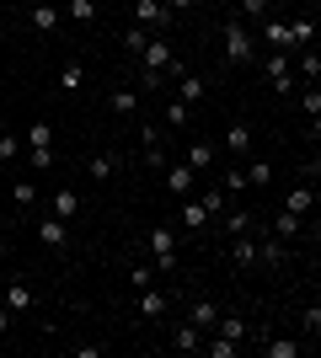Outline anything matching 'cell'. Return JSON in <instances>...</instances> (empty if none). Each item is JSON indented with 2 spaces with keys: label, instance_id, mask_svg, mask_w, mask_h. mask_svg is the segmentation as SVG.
I'll return each mask as SVG.
<instances>
[{
  "label": "cell",
  "instance_id": "cell-13",
  "mask_svg": "<svg viewBox=\"0 0 321 358\" xmlns=\"http://www.w3.org/2000/svg\"><path fill=\"white\" fill-rule=\"evenodd\" d=\"M38 241H43V246H54V252H64V246H70L64 220H43V224H38Z\"/></svg>",
  "mask_w": 321,
  "mask_h": 358
},
{
  "label": "cell",
  "instance_id": "cell-37",
  "mask_svg": "<svg viewBox=\"0 0 321 358\" xmlns=\"http://www.w3.org/2000/svg\"><path fill=\"white\" fill-rule=\"evenodd\" d=\"M27 145L38 150V145H54V129L48 123H27Z\"/></svg>",
  "mask_w": 321,
  "mask_h": 358
},
{
  "label": "cell",
  "instance_id": "cell-16",
  "mask_svg": "<svg viewBox=\"0 0 321 358\" xmlns=\"http://www.w3.org/2000/svg\"><path fill=\"white\" fill-rule=\"evenodd\" d=\"M80 214V193L76 187H59V193H54V220H76Z\"/></svg>",
  "mask_w": 321,
  "mask_h": 358
},
{
  "label": "cell",
  "instance_id": "cell-7",
  "mask_svg": "<svg viewBox=\"0 0 321 358\" xmlns=\"http://www.w3.org/2000/svg\"><path fill=\"white\" fill-rule=\"evenodd\" d=\"M230 262H236V268H257V236H252V230L230 236Z\"/></svg>",
  "mask_w": 321,
  "mask_h": 358
},
{
  "label": "cell",
  "instance_id": "cell-3",
  "mask_svg": "<svg viewBox=\"0 0 321 358\" xmlns=\"http://www.w3.org/2000/svg\"><path fill=\"white\" fill-rule=\"evenodd\" d=\"M150 262L155 268H177V230L171 224H155L150 230Z\"/></svg>",
  "mask_w": 321,
  "mask_h": 358
},
{
  "label": "cell",
  "instance_id": "cell-44",
  "mask_svg": "<svg viewBox=\"0 0 321 358\" xmlns=\"http://www.w3.org/2000/svg\"><path fill=\"white\" fill-rule=\"evenodd\" d=\"M199 203H204V209H209V220H214V214L225 209V193H220V187H209V193H204V198H199Z\"/></svg>",
  "mask_w": 321,
  "mask_h": 358
},
{
  "label": "cell",
  "instance_id": "cell-43",
  "mask_svg": "<svg viewBox=\"0 0 321 358\" xmlns=\"http://www.w3.org/2000/svg\"><path fill=\"white\" fill-rule=\"evenodd\" d=\"M145 38H150V32H145V27H129V38H123V48H129V54H134V59H139V48H145Z\"/></svg>",
  "mask_w": 321,
  "mask_h": 358
},
{
  "label": "cell",
  "instance_id": "cell-34",
  "mask_svg": "<svg viewBox=\"0 0 321 358\" xmlns=\"http://www.w3.org/2000/svg\"><path fill=\"white\" fill-rule=\"evenodd\" d=\"M300 113H306V118H321V86H306V91H300Z\"/></svg>",
  "mask_w": 321,
  "mask_h": 358
},
{
  "label": "cell",
  "instance_id": "cell-23",
  "mask_svg": "<svg viewBox=\"0 0 321 358\" xmlns=\"http://www.w3.org/2000/svg\"><path fill=\"white\" fill-rule=\"evenodd\" d=\"M214 331H220V337H230V343H241V337H246V321H241V315H225V310H220Z\"/></svg>",
  "mask_w": 321,
  "mask_h": 358
},
{
  "label": "cell",
  "instance_id": "cell-18",
  "mask_svg": "<svg viewBox=\"0 0 321 358\" xmlns=\"http://www.w3.org/2000/svg\"><path fill=\"white\" fill-rule=\"evenodd\" d=\"M199 331H214V321H220V305L214 299H193V315H187Z\"/></svg>",
  "mask_w": 321,
  "mask_h": 358
},
{
  "label": "cell",
  "instance_id": "cell-30",
  "mask_svg": "<svg viewBox=\"0 0 321 358\" xmlns=\"http://www.w3.org/2000/svg\"><path fill=\"white\" fill-rule=\"evenodd\" d=\"M11 203L16 209H32V203H38V187H32V182H11Z\"/></svg>",
  "mask_w": 321,
  "mask_h": 358
},
{
  "label": "cell",
  "instance_id": "cell-24",
  "mask_svg": "<svg viewBox=\"0 0 321 358\" xmlns=\"http://www.w3.org/2000/svg\"><path fill=\"white\" fill-rule=\"evenodd\" d=\"M241 177H246V187H268V182H273V171H268V161H246Z\"/></svg>",
  "mask_w": 321,
  "mask_h": 358
},
{
  "label": "cell",
  "instance_id": "cell-1",
  "mask_svg": "<svg viewBox=\"0 0 321 358\" xmlns=\"http://www.w3.org/2000/svg\"><path fill=\"white\" fill-rule=\"evenodd\" d=\"M220 38H225V64H252V59H257V38H252V22H241V16H225Z\"/></svg>",
  "mask_w": 321,
  "mask_h": 358
},
{
  "label": "cell",
  "instance_id": "cell-8",
  "mask_svg": "<svg viewBox=\"0 0 321 358\" xmlns=\"http://www.w3.org/2000/svg\"><path fill=\"white\" fill-rule=\"evenodd\" d=\"M193 182H199V171H193L187 161H177V166L166 171V193H171V198H187V193H193Z\"/></svg>",
  "mask_w": 321,
  "mask_h": 358
},
{
  "label": "cell",
  "instance_id": "cell-26",
  "mask_svg": "<svg viewBox=\"0 0 321 358\" xmlns=\"http://www.w3.org/2000/svg\"><path fill=\"white\" fill-rule=\"evenodd\" d=\"M187 123H193V107L171 96V102H166V129H187Z\"/></svg>",
  "mask_w": 321,
  "mask_h": 358
},
{
  "label": "cell",
  "instance_id": "cell-25",
  "mask_svg": "<svg viewBox=\"0 0 321 358\" xmlns=\"http://www.w3.org/2000/svg\"><path fill=\"white\" fill-rule=\"evenodd\" d=\"M214 220H225V236H241V230H252V209H230V214H214Z\"/></svg>",
  "mask_w": 321,
  "mask_h": 358
},
{
  "label": "cell",
  "instance_id": "cell-10",
  "mask_svg": "<svg viewBox=\"0 0 321 358\" xmlns=\"http://www.w3.org/2000/svg\"><path fill=\"white\" fill-rule=\"evenodd\" d=\"M311 203H316V182H311V177H300V182L290 187V198H284V209H290V214H306Z\"/></svg>",
  "mask_w": 321,
  "mask_h": 358
},
{
  "label": "cell",
  "instance_id": "cell-45",
  "mask_svg": "<svg viewBox=\"0 0 321 358\" xmlns=\"http://www.w3.org/2000/svg\"><path fill=\"white\" fill-rule=\"evenodd\" d=\"M193 6H199V0H166V11L177 16V11H193Z\"/></svg>",
  "mask_w": 321,
  "mask_h": 358
},
{
  "label": "cell",
  "instance_id": "cell-27",
  "mask_svg": "<svg viewBox=\"0 0 321 358\" xmlns=\"http://www.w3.org/2000/svg\"><path fill=\"white\" fill-rule=\"evenodd\" d=\"M32 27H38V32H54V27H59V11H54L48 0H43V6H32Z\"/></svg>",
  "mask_w": 321,
  "mask_h": 358
},
{
  "label": "cell",
  "instance_id": "cell-28",
  "mask_svg": "<svg viewBox=\"0 0 321 358\" xmlns=\"http://www.w3.org/2000/svg\"><path fill=\"white\" fill-rule=\"evenodd\" d=\"M204 91H209V86H204L199 75H183V96H177V102H187V107H199V102H204Z\"/></svg>",
  "mask_w": 321,
  "mask_h": 358
},
{
  "label": "cell",
  "instance_id": "cell-2",
  "mask_svg": "<svg viewBox=\"0 0 321 358\" xmlns=\"http://www.w3.org/2000/svg\"><path fill=\"white\" fill-rule=\"evenodd\" d=\"M262 75H268V86H273L278 96H290V91H294V64H290V54L268 48V54H262Z\"/></svg>",
  "mask_w": 321,
  "mask_h": 358
},
{
  "label": "cell",
  "instance_id": "cell-38",
  "mask_svg": "<svg viewBox=\"0 0 321 358\" xmlns=\"http://www.w3.org/2000/svg\"><path fill=\"white\" fill-rule=\"evenodd\" d=\"M209 348V358H236V348L241 343H230V337H214V343H204Z\"/></svg>",
  "mask_w": 321,
  "mask_h": 358
},
{
  "label": "cell",
  "instance_id": "cell-19",
  "mask_svg": "<svg viewBox=\"0 0 321 358\" xmlns=\"http://www.w3.org/2000/svg\"><path fill=\"white\" fill-rule=\"evenodd\" d=\"M187 166H193V171H209L214 166V145L209 139H193V145H187Z\"/></svg>",
  "mask_w": 321,
  "mask_h": 358
},
{
  "label": "cell",
  "instance_id": "cell-47",
  "mask_svg": "<svg viewBox=\"0 0 321 358\" xmlns=\"http://www.w3.org/2000/svg\"><path fill=\"white\" fill-rule=\"evenodd\" d=\"M32 6H43V0H32Z\"/></svg>",
  "mask_w": 321,
  "mask_h": 358
},
{
  "label": "cell",
  "instance_id": "cell-12",
  "mask_svg": "<svg viewBox=\"0 0 321 358\" xmlns=\"http://www.w3.org/2000/svg\"><path fill=\"white\" fill-rule=\"evenodd\" d=\"M107 107H113L118 118H134V113H139V91L134 86H118L113 96H107Z\"/></svg>",
  "mask_w": 321,
  "mask_h": 358
},
{
  "label": "cell",
  "instance_id": "cell-21",
  "mask_svg": "<svg viewBox=\"0 0 321 358\" xmlns=\"http://www.w3.org/2000/svg\"><path fill=\"white\" fill-rule=\"evenodd\" d=\"M86 86V64L80 59H64V70H59V91H80Z\"/></svg>",
  "mask_w": 321,
  "mask_h": 358
},
{
  "label": "cell",
  "instance_id": "cell-32",
  "mask_svg": "<svg viewBox=\"0 0 321 358\" xmlns=\"http://www.w3.org/2000/svg\"><path fill=\"white\" fill-rule=\"evenodd\" d=\"M27 166L32 171H48V166H54V145H38V150L27 145Z\"/></svg>",
  "mask_w": 321,
  "mask_h": 358
},
{
  "label": "cell",
  "instance_id": "cell-42",
  "mask_svg": "<svg viewBox=\"0 0 321 358\" xmlns=\"http://www.w3.org/2000/svg\"><path fill=\"white\" fill-rule=\"evenodd\" d=\"M262 11H268V0H241V22H262Z\"/></svg>",
  "mask_w": 321,
  "mask_h": 358
},
{
  "label": "cell",
  "instance_id": "cell-14",
  "mask_svg": "<svg viewBox=\"0 0 321 358\" xmlns=\"http://www.w3.org/2000/svg\"><path fill=\"white\" fill-rule=\"evenodd\" d=\"M306 348H311V343H294V337H273V343L262 337V353H268V358H300Z\"/></svg>",
  "mask_w": 321,
  "mask_h": 358
},
{
  "label": "cell",
  "instance_id": "cell-22",
  "mask_svg": "<svg viewBox=\"0 0 321 358\" xmlns=\"http://www.w3.org/2000/svg\"><path fill=\"white\" fill-rule=\"evenodd\" d=\"M290 43L300 48V43H316V16H294L290 22Z\"/></svg>",
  "mask_w": 321,
  "mask_h": 358
},
{
  "label": "cell",
  "instance_id": "cell-40",
  "mask_svg": "<svg viewBox=\"0 0 321 358\" xmlns=\"http://www.w3.org/2000/svg\"><path fill=\"white\" fill-rule=\"evenodd\" d=\"M220 193L241 198V193H246V177H241V171H225V182H220Z\"/></svg>",
  "mask_w": 321,
  "mask_h": 358
},
{
  "label": "cell",
  "instance_id": "cell-39",
  "mask_svg": "<svg viewBox=\"0 0 321 358\" xmlns=\"http://www.w3.org/2000/svg\"><path fill=\"white\" fill-rule=\"evenodd\" d=\"M16 155H22V139H16V134H6V129H0V161H16Z\"/></svg>",
  "mask_w": 321,
  "mask_h": 358
},
{
  "label": "cell",
  "instance_id": "cell-6",
  "mask_svg": "<svg viewBox=\"0 0 321 358\" xmlns=\"http://www.w3.org/2000/svg\"><path fill=\"white\" fill-rule=\"evenodd\" d=\"M166 305H171V294L166 289H139V321H161V315H166Z\"/></svg>",
  "mask_w": 321,
  "mask_h": 358
},
{
  "label": "cell",
  "instance_id": "cell-36",
  "mask_svg": "<svg viewBox=\"0 0 321 358\" xmlns=\"http://www.w3.org/2000/svg\"><path fill=\"white\" fill-rule=\"evenodd\" d=\"M70 16H76L80 27H86V22H97V0H70Z\"/></svg>",
  "mask_w": 321,
  "mask_h": 358
},
{
  "label": "cell",
  "instance_id": "cell-5",
  "mask_svg": "<svg viewBox=\"0 0 321 358\" xmlns=\"http://www.w3.org/2000/svg\"><path fill=\"white\" fill-rule=\"evenodd\" d=\"M257 262L284 268V262H290V241H278V236H268V230H257Z\"/></svg>",
  "mask_w": 321,
  "mask_h": 358
},
{
  "label": "cell",
  "instance_id": "cell-31",
  "mask_svg": "<svg viewBox=\"0 0 321 358\" xmlns=\"http://www.w3.org/2000/svg\"><path fill=\"white\" fill-rule=\"evenodd\" d=\"M129 284H134V289H150L155 284V262H134V268H129Z\"/></svg>",
  "mask_w": 321,
  "mask_h": 358
},
{
  "label": "cell",
  "instance_id": "cell-29",
  "mask_svg": "<svg viewBox=\"0 0 321 358\" xmlns=\"http://www.w3.org/2000/svg\"><path fill=\"white\" fill-rule=\"evenodd\" d=\"M273 236H278V241H294V236H300V214H290V209H284V214L273 220Z\"/></svg>",
  "mask_w": 321,
  "mask_h": 358
},
{
  "label": "cell",
  "instance_id": "cell-15",
  "mask_svg": "<svg viewBox=\"0 0 321 358\" xmlns=\"http://www.w3.org/2000/svg\"><path fill=\"white\" fill-rule=\"evenodd\" d=\"M225 150L230 155H246V150H252V123H230L225 129Z\"/></svg>",
  "mask_w": 321,
  "mask_h": 358
},
{
  "label": "cell",
  "instance_id": "cell-35",
  "mask_svg": "<svg viewBox=\"0 0 321 358\" xmlns=\"http://www.w3.org/2000/svg\"><path fill=\"white\" fill-rule=\"evenodd\" d=\"M300 327H306V343L316 348V337H321V310H316V305H311V310L300 315Z\"/></svg>",
  "mask_w": 321,
  "mask_h": 358
},
{
  "label": "cell",
  "instance_id": "cell-33",
  "mask_svg": "<svg viewBox=\"0 0 321 358\" xmlns=\"http://www.w3.org/2000/svg\"><path fill=\"white\" fill-rule=\"evenodd\" d=\"M300 75H306L311 86L321 80V54H316V48H306V54H300Z\"/></svg>",
  "mask_w": 321,
  "mask_h": 358
},
{
  "label": "cell",
  "instance_id": "cell-41",
  "mask_svg": "<svg viewBox=\"0 0 321 358\" xmlns=\"http://www.w3.org/2000/svg\"><path fill=\"white\" fill-rule=\"evenodd\" d=\"M86 171H92L97 182H107V177H113V155H92V166H86Z\"/></svg>",
  "mask_w": 321,
  "mask_h": 358
},
{
  "label": "cell",
  "instance_id": "cell-46",
  "mask_svg": "<svg viewBox=\"0 0 321 358\" xmlns=\"http://www.w3.org/2000/svg\"><path fill=\"white\" fill-rule=\"evenodd\" d=\"M6 327H11V310H6V305H0V337H6Z\"/></svg>",
  "mask_w": 321,
  "mask_h": 358
},
{
  "label": "cell",
  "instance_id": "cell-11",
  "mask_svg": "<svg viewBox=\"0 0 321 358\" xmlns=\"http://www.w3.org/2000/svg\"><path fill=\"white\" fill-rule=\"evenodd\" d=\"M257 27H262V43H268V48H278V54H290V22H257Z\"/></svg>",
  "mask_w": 321,
  "mask_h": 358
},
{
  "label": "cell",
  "instance_id": "cell-17",
  "mask_svg": "<svg viewBox=\"0 0 321 358\" xmlns=\"http://www.w3.org/2000/svg\"><path fill=\"white\" fill-rule=\"evenodd\" d=\"M0 305H6V310H32V305H38V299H32V289L27 284H11V289H6V294H0Z\"/></svg>",
  "mask_w": 321,
  "mask_h": 358
},
{
  "label": "cell",
  "instance_id": "cell-4",
  "mask_svg": "<svg viewBox=\"0 0 321 358\" xmlns=\"http://www.w3.org/2000/svg\"><path fill=\"white\" fill-rule=\"evenodd\" d=\"M134 27H145V32H166V27H171L166 0H134Z\"/></svg>",
  "mask_w": 321,
  "mask_h": 358
},
{
  "label": "cell",
  "instance_id": "cell-20",
  "mask_svg": "<svg viewBox=\"0 0 321 358\" xmlns=\"http://www.w3.org/2000/svg\"><path fill=\"white\" fill-rule=\"evenodd\" d=\"M183 224H187V230H204V224H209V209H204L193 193L183 198Z\"/></svg>",
  "mask_w": 321,
  "mask_h": 358
},
{
  "label": "cell",
  "instance_id": "cell-9",
  "mask_svg": "<svg viewBox=\"0 0 321 358\" xmlns=\"http://www.w3.org/2000/svg\"><path fill=\"white\" fill-rule=\"evenodd\" d=\"M171 348H177V353H199V348H204V331L193 327V321H177V327H171Z\"/></svg>",
  "mask_w": 321,
  "mask_h": 358
}]
</instances>
